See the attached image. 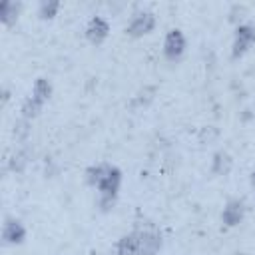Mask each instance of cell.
Here are the masks:
<instances>
[{"mask_svg": "<svg viewBox=\"0 0 255 255\" xmlns=\"http://www.w3.org/2000/svg\"><path fill=\"white\" fill-rule=\"evenodd\" d=\"M122 181H124V173L118 165H108L102 181L98 183L96 191H98V207L100 211H110L114 209L116 201H118V195H120V189H122Z\"/></svg>", "mask_w": 255, "mask_h": 255, "instance_id": "cell-1", "label": "cell"}, {"mask_svg": "<svg viewBox=\"0 0 255 255\" xmlns=\"http://www.w3.org/2000/svg\"><path fill=\"white\" fill-rule=\"evenodd\" d=\"M187 50V36L183 34V30L179 28H169L163 36V46H161V52H163V58L171 64L179 62L183 58Z\"/></svg>", "mask_w": 255, "mask_h": 255, "instance_id": "cell-2", "label": "cell"}, {"mask_svg": "<svg viewBox=\"0 0 255 255\" xmlns=\"http://www.w3.org/2000/svg\"><path fill=\"white\" fill-rule=\"evenodd\" d=\"M137 233V255H159L163 247V235L157 227L145 225V227H135Z\"/></svg>", "mask_w": 255, "mask_h": 255, "instance_id": "cell-3", "label": "cell"}, {"mask_svg": "<svg viewBox=\"0 0 255 255\" xmlns=\"http://www.w3.org/2000/svg\"><path fill=\"white\" fill-rule=\"evenodd\" d=\"M157 26V18L151 10H137L131 14L128 26H126V34L129 38H143L147 34H151Z\"/></svg>", "mask_w": 255, "mask_h": 255, "instance_id": "cell-4", "label": "cell"}, {"mask_svg": "<svg viewBox=\"0 0 255 255\" xmlns=\"http://www.w3.org/2000/svg\"><path fill=\"white\" fill-rule=\"evenodd\" d=\"M253 44H255V26L251 22L237 24L233 32V42H231V58L233 60L243 58Z\"/></svg>", "mask_w": 255, "mask_h": 255, "instance_id": "cell-5", "label": "cell"}, {"mask_svg": "<svg viewBox=\"0 0 255 255\" xmlns=\"http://www.w3.org/2000/svg\"><path fill=\"white\" fill-rule=\"evenodd\" d=\"M28 239V227L22 219L14 215H6L2 223V243L4 245H22Z\"/></svg>", "mask_w": 255, "mask_h": 255, "instance_id": "cell-6", "label": "cell"}, {"mask_svg": "<svg viewBox=\"0 0 255 255\" xmlns=\"http://www.w3.org/2000/svg\"><path fill=\"white\" fill-rule=\"evenodd\" d=\"M110 32H112L110 20L104 18V16H98V14L92 16V18L86 22V26H84V36H86V40H88L92 46L104 44V42L108 40Z\"/></svg>", "mask_w": 255, "mask_h": 255, "instance_id": "cell-7", "label": "cell"}, {"mask_svg": "<svg viewBox=\"0 0 255 255\" xmlns=\"http://www.w3.org/2000/svg\"><path fill=\"white\" fill-rule=\"evenodd\" d=\"M245 219V203L239 197H231L225 201L221 209V223L225 227H237Z\"/></svg>", "mask_w": 255, "mask_h": 255, "instance_id": "cell-8", "label": "cell"}, {"mask_svg": "<svg viewBox=\"0 0 255 255\" xmlns=\"http://www.w3.org/2000/svg\"><path fill=\"white\" fill-rule=\"evenodd\" d=\"M108 255H137V233L135 229L129 233H124L116 239Z\"/></svg>", "mask_w": 255, "mask_h": 255, "instance_id": "cell-9", "label": "cell"}, {"mask_svg": "<svg viewBox=\"0 0 255 255\" xmlns=\"http://www.w3.org/2000/svg\"><path fill=\"white\" fill-rule=\"evenodd\" d=\"M211 173L215 177H227L233 169V157L225 151V149H219L211 155V165H209Z\"/></svg>", "mask_w": 255, "mask_h": 255, "instance_id": "cell-10", "label": "cell"}, {"mask_svg": "<svg viewBox=\"0 0 255 255\" xmlns=\"http://www.w3.org/2000/svg\"><path fill=\"white\" fill-rule=\"evenodd\" d=\"M22 8H24V4L18 0H4L0 4V22L8 28L14 26L22 14Z\"/></svg>", "mask_w": 255, "mask_h": 255, "instance_id": "cell-11", "label": "cell"}, {"mask_svg": "<svg viewBox=\"0 0 255 255\" xmlns=\"http://www.w3.org/2000/svg\"><path fill=\"white\" fill-rule=\"evenodd\" d=\"M30 159H32V153H30V147L26 143V145H22L20 149H16L12 153V157L8 159V169L14 171V173H24L28 163H30Z\"/></svg>", "mask_w": 255, "mask_h": 255, "instance_id": "cell-12", "label": "cell"}, {"mask_svg": "<svg viewBox=\"0 0 255 255\" xmlns=\"http://www.w3.org/2000/svg\"><path fill=\"white\" fill-rule=\"evenodd\" d=\"M52 94H54V84H52V80H48V78H44V76H40V78H36L34 80V84H32V98H36L38 102H42L44 106L48 104V100L52 98Z\"/></svg>", "mask_w": 255, "mask_h": 255, "instance_id": "cell-13", "label": "cell"}, {"mask_svg": "<svg viewBox=\"0 0 255 255\" xmlns=\"http://www.w3.org/2000/svg\"><path fill=\"white\" fill-rule=\"evenodd\" d=\"M108 165L110 163H106V161H100V163H92V165H88L86 169H84V181H86V185H90V187H98V183L102 181V177H104V173H106V169H108Z\"/></svg>", "mask_w": 255, "mask_h": 255, "instance_id": "cell-14", "label": "cell"}, {"mask_svg": "<svg viewBox=\"0 0 255 255\" xmlns=\"http://www.w3.org/2000/svg\"><path fill=\"white\" fill-rule=\"evenodd\" d=\"M60 8H62V2H60V0H42V2L38 4L36 14H38L40 20L50 22V20H54V18L58 16Z\"/></svg>", "mask_w": 255, "mask_h": 255, "instance_id": "cell-15", "label": "cell"}, {"mask_svg": "<svg viewBox=\"0 0 255 255\" xmlns=\"http://www.w3.org/2000/svg\"><path fill=\"white\" fill-rule=\"evenodd\" d=\"M42 110H44V104L42 102H38L36 98H32V96H28V98H24V102H22V106H20V118H26V120H34V118H38L40 114H42Z\"/></svg>", "mask_w": 255, "mask_h": 255, "instance_id": "cell-16", "label": "cell"}, {"mask_svg": "<svg viewBox=\"0 0 255 255\" xmlns=\"http://www.w3.org/2000/svg\"><path fill=\"white\" fill-rule=\"evenodd\" d=\"M30 126H32V122L26 120V118H18V120L14 122L12 135H14V139L20 141L22 145H26L28 139H30V133H32V128H30Z\"/></svg>", "mask_w": 255, "mask_h": 255, "instance_id": "cell-17", "label": "cell"}, {"mask_svg": "<svg viewBox=\"0 0 255 255\" xmlns=\"http://www.w3.org/2000/svg\"><path fill=\"white\" fill-rule=\"evenodd\" d=\"M10 100V90L8 88H2V106H6Z\"/></svg>", "mask_w": 255, "mask_h": 255, "instance_id": "cell-18", "label": "cell"}, {"mask_svg": "<svg viewBox=\"0 0 255 255\" xmlns=\"http://www.w3.org/2000/svg\"><path fill=\"white\" fill-rule=\"evenodd\" d=\"M249 179H251V185L255 187V169H253V173H251V177H249Z\"/></svg>", "mask_w": 255, "mask_h": 255, "instance_id": "cell-19", "label": "cell"}, {"mask_svg": "<svg viewBox=\"0 0 255 255\" xmlns=\"http://www.w3.org/2000/svg\"><path fill=\"white\" fill-rule=\"evenodd\" d=\"M235 255H245V253H235Z\"/></svg>", "mask_w": 255, "mask_h": 255, "instance_id": "cell-20", "label": "cell"}]
</instances>
